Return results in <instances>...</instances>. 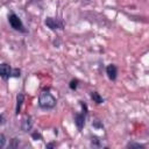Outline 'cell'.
<instances>
[{
	"instance_id": "obj_1",
	"label": "cell",
	"mask_w": 149,
	"mask_h": 149,
	"mask_svg": "<svg viewBox=\"0 0 149 149\" xmlns=\"http://www.w3.org/2000/svg\"><path fill=\"white\" fill-rule=\"evenodd\" d=\"M38 105L42 107V108H52L55 107L56 105V99L52 97L51 93H49L48 91H43L41 92L40 94V98H38Z\"/></svg>"
},
{
	"instance_id": "obj_2",
	"label": "cell",
	"mask_w": 149,
	"mask_h": 149,
	"mask_svg": "<svg viewBox=\"0 0 149 149\" xmlns=\"http://www.w3.org/2000/svg\"><path fill=\"white\" fill-rule=\"evenodd\" d=\"M8 21H9V24L12 26V28H14L15 30H21V31L24 30L21 20H20L19 16H16L15 14H10V15L8 16Z\"/></svg>"
},
{
	"instance_id": "obj_3",
	"label": "cell",
	"mask_w": 149,
	"mask_h": 149,
	"mask_svg": "<svg viewBox=\"0 0 149 149\" xmlns=\"http://www.w3.org/2000/svg\"><path fill=\"white\" fill-rule=\"evenodd\" d=\"M0 74H1V77H2L3 79H7L8 77H10V76L13 74L10 66H9L8 64H6V63H2V64L0 65Z\"/></svg>"
},
{
	"instance_id": "obj_4",
	"label": "cell",
	"mask_w": 149,
	"mask_h": 149,
	"mask_svg": "<svg viewBox=\"0 0 149 149\" xmlns=\"http://www.w3.org/2000/svg\"><path fill=\"white\" fill-rule=\"evenodd\" d=\"M45 24H47L50 29H62V27H63V24H62L58 20L52 19V17H48V19L45 20Z\"/></svg>"
},
{
	"instance_id": "obj_5",
	"label": "cell",
	"mask_w": 149,
	"mask_h": 149,
	"mask_svg": "<svg viewBox=\"0 0 149 149\" xmlns=\"http://www.w3.org/2000/svg\"><path fill=\"white\" fill-rule=\"evenodd\" d=\"M106 73H107V76H108V78L111 79V80H115L116 79V66L115 65H113V64H111V65H108L107 68H106Z\"/></svg>"
},
{
	"instance_id": "obj_6",
	"label": "cell",
	"mask_w": 149,
	"mask_h": 149,
	"mask_svg": "<svg viewBox=\"0 0 149 149\" xmlns=\"http://www.w3.org/2000/svg\"><path fill=\"white\" fill-rule=\"evenodd\" d=\"M74 123H76V126H77V128L79 129V130H81L83 129V127H84V123H85V115L84 114H76L74 115Z\"/></svg>"
},
{
	"instance_id": "obj_7",
	"label": "cell",
	"mask_w": 149,
	"mask_h": 149,
	"mask_svg": "<svg viewBox=\"0 0 149 149\" xmlns=\"http://www.w3.org/2000/svg\"><path fill=\"white\" fill-rule=\"evenodd\" d=\"M31 126H33L31 119H30V116H28V118H26V119H24V120L22 121L21 128H22V130H24V132H28V130H30Z\"/></svg>"
},
{
	"instance_id": "obj_8",
	"label": "cell",
	"mask_w": 149,
	"mask_h": 149,
	"mask_svg": "<svg viewBox=\"0 0 149 149\" xmlns=\"http://www.w3.org/2000/svg\"><path fill=\"white\" fill-rule=\"evenodd\" d=\"M22 102H23V94H19L17 98H16V114L20 113L21 111V106H22Z\"/></svg>"
},
{
	"instance_id": "obj_9",
	"label": "cell",
	"mask_w": 149,
	"mask_h": 149,
	"mask_svg": "<svg viewBox=\"0 0 149 149\" xmlns=\"http://www.w3.org/2000/svg\"><path fill=\"white\" fill-rule=\"evenodd\" d=\"M91 98L93 99V101L94 102H97V104H101L102 101H104V99L99 95V93H97V92H92L91 93Z\"/></svg>"
},
{
	"instance_id": "obj_10",
	"label": "cell",
	"mask_w": 149,
	"mask_h": 149,
	"mask_svg": "<svg viewBox=\"0 0 149 149\" xmlns=\"http://www.w3.org/2000/svg\"><path fill=\"white\" fill-rule=\"evenodd\" d=\"M77 84H78V80H77V79L71 80V83H70V88H71V90H76V88H77Z\"/></svg>"
},
{
	"instance_id": "obj_11",
	"label": "cell",
	"mask_w": 149,
	"mask_h": 149,
	"mask_svg": "<svg viewBox=\"0 0 149 149\" xmlns=\"http://www.w3.org/2000/svg\"><path fill=\"white\" fill-rule=\"evenodd\" d=\"M5 141H6V140H5V136H3V134H1V135H0V147H1V148L5 147Z\"/></svg>"
},
{
	"instance_id": "obj_12",
	"label": "cell",
	"mask_w": 149,
	"mask_h": 149,
	"mask_svg": "<svg viewBox=\"0 0 149 149\" xmlns=\"http://www.w3.org/2000/svg\"><path fill=\"white\" fill-rule=\"evenodd\" d=\"M128 147H137V148H143V146L142 144H139V143H129L128 144Z\"/></svg>"
},
{
	"instance_id": "obj_13",
	"label": "cell",
	"mask_w": 149,
	"mask_h": 149,
	"mask_svg": "<svg viewBox=\"0 0 149 149\" xmlns=\"http://www.w3.org/2000/svg\"><path fill=\"white\" fill-rule=\"evenodd\" d=\"M13 76H14V77H20V70L15 69V70L13 71Z\"/></svg>"
},
{
	"instance_id": "obj_14",
	"label": "cell",
	"mask_w": 149,
	"mask_h": 149,
	"mask_svg": "<svg viewBox=\"0 0 149 149\" xmlns=\"http://www.w3.org/2000/svg\"><path fill=\"white\" fill-rule=\"evenodd\" d=\"M33 137H34V139H38V137H41V135L37 134V133H34V134H33Z\"/></svg>"
}]
</instances>
